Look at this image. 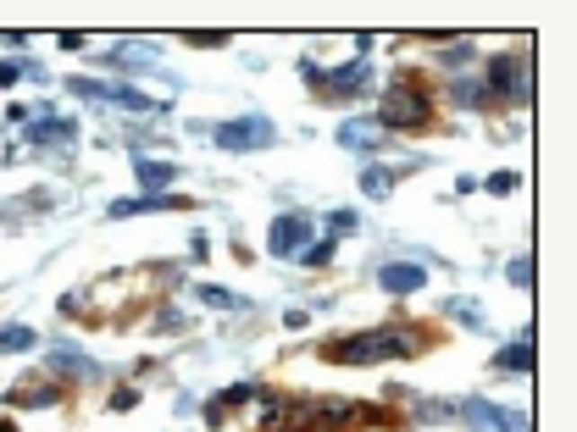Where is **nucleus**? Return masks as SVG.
Masks as SVG:
<instances>
[{
	"label": "nucleus",
	"mask_w": 577,
	"mask_h": 432,
	"mask_svg": "<svg viewBox=\"0 0 577 432\" xmlns=\"http://www.w3.org/2000/svg\"><path fill=\"white\" fill-rule=\"evenodd\" d=\"M339 233H356V211H339V216H328V239H339Z\"/></svg>",
	"instance_id": "nucleus-29"
},
{
	"label": "nucleus",
	"mask_w": 577,
	"mask_h": 432,
	"mask_svg": "<svg viewBox=\"0 0 577 432\" xmlns=\"http://www.w3.org/2000/svg\"><path fill=\"white\" fill-rule=\"evenodd\" d=\"M211 139L222 145V150H267V145H278V128L262 117V111H250V117H234V122H217L211 128Z\"/></svg>",
	"instance_id": "nucleus-5"
},
{
	"label": "nucleus",
	"mask_w": 577,
	"mask_h": 432,
	"mask_svg": "<svg viewBox=\"0 0 577 432\" xmlns=\"http://www.w3.org/2000/svg\"><path fill=\"white\" fill-rule=\"evenodd\" d=\"M183 45H195V50H222V45H228V33H183Z\"/></svg>",
	"instance_id": "nucleus-27"
},
{
	"label": "nucleus",
	"mask_w": 577,
	"mask_h": 432,
	"mask_svg": "<svg viewBox=\"0 0 577 432\" xmlns=\"http://www.w3.org/2000/svg\"><path fill=\"white\" fill-rule=\"evenodd\" d=\"M494 372H522V377L533 372V327H522V339L494 355Z\"/></svg>",
	"instance_id": "nucleus-15"
},
{
	"label": "nucleus",
	"mask_w": 577,
	"mask_h": 432,
	"mask_svg": "<svg viewBox=\"0 0 577 432\" xmlns=\"http://www.w3.org/2000/svg\"><path fill=\"white\" fill-rule=\"evenodd\" d=\"M0 432H17V427H12V421H6V416H0Z\"/></svg>",
	"instance_id": "nucleus-32"
},
{
	"label": "nucleus",
	"mask_w": 577,
	"mask_h": 432,
	"mask_svg": "<svg viewBox=\"0 0 577 432\" xmlns=\"http://www.w3.org/2000/svg\"><path fill=\"white\" fill-rule=\"evenodd\" d=\"M195 199H183V194H128V199H111L106 216H145V211H189Z\"/></svg>",
	"instance_id": "nucleus-11"
},
{
	"label": "nucleus",
	"mask_w": 577,
	"mask_h": 432,
	"mask_svg": "<svg viewBox=\"0 0 577 432\" xmlns=\"http://www.w3.org/2000/svg\"><path fill=\"white\" fill-rule=\"evenodd\" d=\"M377 288L383 294H422L428 288V266L422 260H383L377 266Z\"/></svg>",
	"instance_id": "nucleus-9"
},
{
	"label": "nucleus",
	"mask_w": 577,
	"mask_h": 432,
	"mask_svg": "<svg viewBox=\"0 0 577 432\" xmlns=\"http://www.w3.org/2000/svg\"><path fill=\"white\" fill-rule=\"evenodd\" d=\"M189 255H195V260H206V255H211V239H206V233H195V239H189Z\"/></svg>",
	"instance_id": "nucleus-31"
},
{
	"label": "nucleus",
	"mask_w": 577,
	"mask_h": 432,
	"mask_svg": "<svg viewBox=\"0 0 577 432\" xmlns=\"http://www.w3.org/2000/svg\"><path fill=\"white\" fill-rule=\"evenodd\" d=\"M333 255H339V239H328V233H323V239H311V244H306V255H300V260H306V266H328Z\"/></svg>",
	"instance_id": "nucleus-23"
},
{
	"label": "nucleus",
	"mask_w": 577,
	"mask_h": 432,
	"mask_svg": "<svg viewBox=\"0 0 577 432\" xmlns=\"http://www.w3.org/2000/svg\"><path fill=\"white\" fill-rule=\"evenodd\" d=\"M450 100H456V106H472V111L494 106L489 89H484V73H450Z\"/></svg>",
	"instance_id": "nucleus-14"
},
{
	"label": "nucleus",
	"mask_w": 577,
	"mask_h": 432,
	"mask_svg": "<svg viewBox=\"0 0 577 432\" xmlns=\"http://www.w3.org/2000/svg\"><path fill=\"white\" fill-rule=\"evenodd\" d=\"M162 61V45H117V50H106V66H155Z\"/></svg>",
	"instance_id": "nucleus-17"
},
{
	"label": "nucleus",
	"mask_w": 577,
	"mask_h": 432,
	"mask_svg": "<svg viewBox=\"0 0 577 432\" xmlns=\"http://www.w3.org/2000/svg\"><path fill=\"white\" fill-rule=\"evenodd\" d=\"M134 172L145 183V194H173V178H178V161H155V155H139Z\"/></svg>",
	"instance_id": "nucleus-13"
},
{
	"label": "nucleus",
	"mask_w": 577,
	"mask_h": 432,
	"mask_svg": "<svg viewBox=\"0 0 577 432\" xmlns=\"http://www.w3.org/2000/svg\"><path fill=\"white\" fill-rule=\"evenodd\" d=\"M477 45L472 40H450V45H439V66H472Z\"/></svg>",
	"instance_id": "nucleus-22"
},
{
	"label": "nucleus",
	"mask_w": 577,
	"mask_h": 432,
	"mask_svg": "<svg viewBox=\"0 0 577 432\" xmlns=\"http://www.w3.org/2000/svg\"><path fill=\"white\" fill-rule=\"evenodd\" d=\"M134 405H139L134 388H117V393H111V410H134Z\"/></svg>",
	"instance_id": "nucleus-30"
},
{
	"label": "nucleus",
	"mask_w": 577,
	"mask_h": 432,
	"mask_svg": "<svg viewBox=\"0 0 577 432\" xmlns=\"http://www.w3.org/2000/svg\"><path fill=\"white\" fill-rule=\"evenodd\" d=\"M255 393H262V388H255V383H234L228 393H222V399H217V405H222V410H228V405H244V399H255Z\"/></svg>",
	"instance_id": "nucleus-26"
},
{
	"label": "nucleus",
	"mask_w": 577,
	"mask_h": 432,
	"mask_svg": "<svg viewBox=\"0 0 577 432\" xmlns=\"http://www.w3.org/2000/svg\"><path fill=\"white\" fill-rule=\"evenodd\" d=\"M17 78H34V84H45V66H40V61H0V89H12Z\"/></svg>",
	"instance_id": "nucleus-21"
},
{
	"label": "nucleus",
	"mask_w": 577,
	"mask_h": 432,
	"mask_svg": "<svg viewBox=\"0 0 577 432\" xmlns=\"http://www.w3.org/2000/svg\"><path fill=\"white\" fill-rule=\"evenodd\" d=\"M422 344H428V332H422V327H411V322H389V327L350 332V339H339V344H316V355L333 360V366H377V360H411Z\"/></svg>",
	"instance_id": "nucleus-1"
},
{
	"label": "nucleus",
	"mask_w": 577,
	"mask_h": 432,
	"mask_svg": "<svg viewBox=\"0 0 577 432\" xmlns=\"http://www.w3.org/2000/svg\"><path fill=\"white\" fill-rule=\"evenodd\" d=\"M311 244V216L306 211H288V216H272V233H267V250L278 260H300Z\"/></svg>",
	"instance_id": "nucleus-7"
},
{
	"label": "nucleus",
	"mask_w": 577,
	"mask_h": 432,
	"mask_svg": "<svg viewBox=\"0 0 577 432\" xmlns=\"http://www.w3.org/2000/svg\"><path fill=\"white\" fill-rule=\"evenodd\" d=\"M22 145L73 155V145H78V122H73V117H34V122L22 128Z\"/></svg>",
	"instance_id": "nucleus-8"
},
{
	"label": "nucleus",
	"mask_w": 577,
	"mask_h": 432,
	"mask_svg": "<svg viewBox=\"0 0 577 432\" xmlns=\"http://www.w3.org/2000/svg\"><path fill=\"white\" fill-rule=\"evenodd\" d=\"M34 344H40V332L28 322H6V327H0V355H28Z\"/></svg>",
	"instance_id": "nucleus-19"
},
{
	"label": "nucleus",
	"mask_w": 577,
	"mask_h": 432,
	"mask_svg": "<svg viewBox=\"0 0 577 432\" xmlns=\"http://www.w3.org/2000/svg\"><path fill=\"white\" fill-rule=\"evenodd\" d=\"M333 139L344 145V150H361V155H377L383 150V139H389V133H383L372 117H344L339 122V133H333Z\"/></svg>",
	"instance_id": "nucleus-12"
},
{
	"label": "nucleus",
	"mask_w": 577,
	"mask_h": 432,
	"mask_svg": "<svg viewBox=\"0 0 577 432\" xmlns=\"http://www.w3.org/2000/svg\"><path fill=\"white\" fill-rule=\"evenodd\" d=\"M389 189H395L389 166H361V194H367V199H389Z\"/></svg>",
	"instance_id": "nucleus-20"
},
{
	"label": "nucleus",
	"mask_w": 577,
	"mask_h": 432,
	"mask_svg": "<svg viewBox=\"0 0 577 432\" xmlns=\"http://www.w3.org/2000/svg\"><path fill=\"white\" fill-rule=\"evenodd\" d=\"M416 416H422V421H450L456 405H450V399H428V405H416Z\"/></svg>",
	"instance_id": "nucleus-25"
},
{
	"label": "nucleus",
	"mask_w": 577,
	"mask_h": 432,
	"mask_svg": "<svg viewBox=\"0 0 577 432\" xmlns=\"http://www.w3.org/2000/svg\"><path fill=\"white\" fill-rule=\"evenodd\" d=\"M489 100H505V106H533V61L528 56H494L484 73Z\"/></svg>",
	"instance_id": "nucleus-4"
},
{
	"label": "nucleus",
	"mask_w": 577,
	"mask_h": 432,
	"mask_svg": "<svg viewBox=\"0 0 577 432\" xmlns=\"http://www.w3.org/2000/svg\"><path fill=\"white\" fill-rule=\"evenodd\" d=\"M383 133H395V128H428L433 122V94L422 89V78H411L400 73L389 89L377 94V117H372Z\"/></svg>",
	"instance_id": "nucleus-2"
},
{
	"label": "nucleus",
	"mask_w": 577,
	"mask_h": 432,
	"mask_svg": "<svg viewBox=\"0 0 577 432\" xmlns=\"http://www.w3.org/2000/svg\"><path fill=\"white\" fill-rule=\"evenodd\" d=\"M517 183H522V178H517V172H494V178H489V183H484V189H489V194H500V199H505V194H517Z\"/></svg>",
	"instance_id": "nucleus-28"
},
{
	"label": "nucleus",
	"mask_w": 577,
	"mask_h": 432,
	"mask_svg": "<svg viewBox=\"0 0 577 432\" xmlns=\"http://www.w3.org/2000/svg\"><path fill=\"white\" fill-rule=\"evenodd\" d=\"M50 372H56V377H73V383H106V366H101V360H89V355H84V349H73V344L50 349Z\"/></svg>",
	"instance_id": "nucleus-10"
},
{
	"label": "nucleus",
	"mask_w": 577,
	"mask_h": 432,
	"mask_svg": "<svg viewBox=\"0 0 577 432\" xmlns=\"http://www.w3.org/2000/svg\"><path fill=\"white\" fill-rule=\"evenodd\" d=\"M288 427L278 432H350V421H361V405H344V399H300V405H283Z\"/></svg>",
	"instance_id": "nucleus-3"
},
{
	"label": "nucleus",
	"mask_w": 577,
	"mask_h": 432,
	"mask_svg": "<svg viewBox=\"0 0 577 432\" xmlns=\"http://www.w3.org/2000/svg\"><path fill=\"white\" fill-rule=\"evenodd\" d=\"M6 405H22V410H50L61 405V383H45V388H12Z\"/></svg>",
	"instance_id": "nucleus-16"
},
{
	"label": "nucleus",
	"mask_w": 577,
	"mask_h": 432,
	"mask_svg": "<svg viewBox=\"0 0 577 432\" xmlns=\"http://www.w3.org/2000/svg\"><path fill=\"white\" fill-rule=\"evenodd\" d=\"M505 278H510V283H517V288H522V294H528V288H533V255H528V250H522V255H517V260H510V266H505Z\"/></svg>",
	"instance_id": "nucleus-24"
},
{
	"label": "nucleus",
	"mask_w": 577,
	"mask_h": 432,
	"mask_svg": "<svg viewBox=\"0 0 577 432\" xmlns=\"http://www.w3.org/2000/svg\"><path fill=\"white\" fill-rule=\"evenodd\" d=\"M456 416L466 427H477V432H528L533 427L528 410H505V405H494V399H461Z\"/></svg>",
	"instance_id": "nucleus-6"
},
{
	"label": "nucleus",
	"mask_w": 577,
	"mask_h": 432,
	"mask_svg": "<svg viewBox=\"0 0 577 432\" xmlns=\"http://www.w3.org/2000/svg\"><path fill=\"white\" fill-rule=\"evenodd\" d=\"M195 299L211 311H250V299H239L234 288H222V283H195Z\"/></svg>",
	"instance_id": "nucleus-18"
}]
</instances>
